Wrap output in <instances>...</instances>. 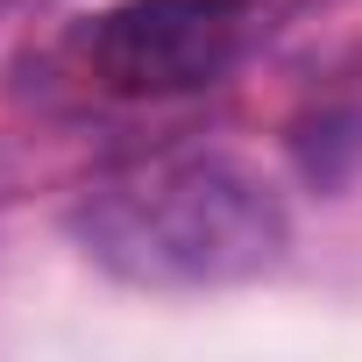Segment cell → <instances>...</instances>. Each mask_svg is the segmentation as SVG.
Masks as SVG:
<instances>
[{"instance_id":"obj_1","label":"cell","mask_w":362,"mask_h":362,"mask_svg":"<svg viewBox=\"0 0 362 362\" xmlns=\"http://www.w3.org/2000/svg\"><path fill=\"white\" fill-rule=\"evenodd\" d=\"M71 242L86 263L135 291H221L284 263L291 206L235 149H156L71 206Z\"/></svg>"},{"instance_id":"obj_2","label":"cell","mask_w":362,"mask_h":362,"mask_svg":"<svg viewBox=\"0 0 362 362\" xmlns=\"http://www.w3.org/2000/svg\"><path fill=\"white\" fill-rule=\"evenodd\" d=\"M270 29V0H114L78 29V64L114 100L221 86Z\"/></svg>"}]
</instances>
